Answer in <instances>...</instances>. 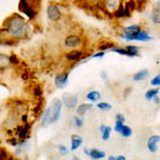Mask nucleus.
I'll list each match as a JSON object with an SVG mask.
<instances>
[{
  "label": "nucleus",
  "mask_w": 160,
  "mask_h": 160,
  "mask_svg": "<svg viewBox=\"0 0 160 160\" xmlns=\"http://www.w3.org/2000/svg\"><path fill=\"white\" fill-rule=\"evenodd\" d=\"M111 51H113V52H117L118 55H122V56H128V57H138L139 55H137V53H133V52H130V51H128L126 48H121V47H112L110 49Z\"/></svg>",
  "instance_id": "obj_13"
},
{
  "label": "nucleus",
  "mask_w": 160,
  "mask_h": 160,
  "mask_svg": "<svg viewBox=\"0 0 160 160\" xmlns=\"http://www.w3.org/2000/svg\"><path fill=\"white\" fill-rule=\"evenodd\" d=\"M62 105H63V102L60 99H52L50 106L46 109V111L42 115V121H41L42 126L50 125V124H53L59 120L62 111Z\"/></svg>",
  "instance_id": "obj_2"
},
{
  "label": "nucleus",
  "mask_w": 160,
  "mask_h": 160,
  "mask_svg": "<svg viewBox=\"0 0 160 160\" xmlns=\"http://www.w3.org/2000/svg\"><path fill=\"white\" fill-rule=\"evenodd\" d=\"M62 102L68 109H74L78 104V97H77V95L71 94V93H65L62 97Z\"/></svg>",
  "instance_id": "obj_5"
},
{
  "label": "nucleus",
  "mask_w": 160,
  "mask_h": 160,
  "mask_svg": "<svg viewBox=\"0 0 160 160\" xmlns=\"http://www.w3.org/2000/svg\"><path fill=\"white\" fill-rule=\"evenodd\" d=\"M152 100H153V102H155V104H157V105L160 104V98H159V96H158V95H156V96H155L154 98L152 99Z\"/></svg>",
  "instance_id": "obj_38"
},
{
  "label": "nucleus",
  "mask_w": 160,
  "mask_h": 160,
  "mask_svg": "<svg viewBox=\"0 0 160 160\" xmlns=\"http://www.w3.org/2000/svg\"><path fill=\"white\" fill-rule=\"evenodd\" d=\"M105 56V51L102 50V51H98V52L94 53V55H92L91 58L92 59H95V58H102V57Z\"/></svg>",
  "instance_id": "obj_34"
},
{
  "label": "nucleus",
  "mask_w": 160,
  "mask_h": 160,
  "mask_svg": "<svg viewBox=\"0 0 160 160\" xmlns=\"http://www.w3.org/2000/svg\"><path fill=\"white\" fill-rule=\"evenodd\" d=\"M148 75H149V72H148V69H142V71H139L138 73H136L135 75H133V80L135 81H142V80H144V79H146L148 77Z\"/></svg>",
  "instance_id": "obj_15"
},
{
  "label": "nucleus",
  "mask_w": 160,
  "mask_h": 160,
  "mask_svg": "<svg viewBox=\"0 0 160 160\" xmlns=\"http://www.w3.org/2000/svg\"><path fill=\"white\" fill-rule=\"evenodd\" d=\"M11 64V62H10V58L9 57H7L6 55H1L0 53V69H4L6 68Z\"/></svg>",
  "instance_id": "obj_22"
},
{
  "label": "nucleus",
  "mask_w": 160,
  "mask_h": 160,
  "mask_svg": "<svg viewBox=\"0 0 160 160\" xmlns=\"http://www.w3.org/2000/svg\"><path fill=\"white\" fill-rule=\"evenodd\" d=\"M74 121H75V125H76L78 128H80V127H82V126H83V120H82L81 118H79V115L75 117Z\"/></svg>",
  "instance_id": "obj_31"
},
{
  "label": "nucleus",
  "mask_w": 160,
  "mask_h": 160,
  "mask_svg": "<svg viewBox=\"0 0 160 160\" xmlns=\"http://www.w3.org/2000/svg\"><path fill=\"white\" fill-rule=\"evenodd\" d=\"M141 30V27L139 25H131V26H128V27H125L123 29V33H126V34H136L137 32Z\"/></svg>",
  "instance_id": "obj_19"
},
{
  "label": "nucleus",
  "mask_w": 160,
  "mask_h": 160,
  "mask_svg": "<svg viewBox=\"0 0 160 160\" xmlns=\"http://www.w3.org/2000/svg\"><path fill=\"white\" fill-rule=\"evenodd\" d=\"M42 87L41 86H38V87H35V88H33V95H34L37 98H41L42 97Z\"/></svg>",
  "instance_id": "obj_29"
},
{
  "label": "nucleus",
  "mask_w": 160,
  "mask_h": 160,
  "mask_svg": "<svg viewBox=\"0 0 160 160\" xmlns=\"http://www.w3.org/2000/svg\"><path fill=\"white\" fill-rule=\"evenodd\" d=\"M137 3V8L138 9H141L142 7H144V4L146 3V0H135Z\"/></svg>",
  "instance_id": "obj_35"
},
{
  "label": "nucleus",
  "mask_w": 160,
  "mask_h": 160,
  "mask_svg": "<svg viewBox=\"0 0 160 160\" xmlns=\"http://www.w3.org/2000/svg\"><path fill=\"white\" fill-rule=\"evenodd\" d=\"M160 90L159 89H151L145 93V98L148 100H152L156 95H158Z\"/></svg>",
  "instance_id": "obj_25"
},
{
  "label": "nucleus",
  "mask_w": 160,
  "mask_h": 160,
  "mask_svg": "<svg viewBox=\"0 0 160 160\" xmlns=\"http://www.w3.org/2000/svg\"><path fill=\"white\" fill-rule=\"evenodd\" d=\"M130 92H131V88H127V91H126V90L124 91V97L126 98V97L128 96V94H129Z\"/></svg>",
  "instance_id": "obj_39"
},
{
  "label": "nucleus",
  "mask_w": 160,
  "mask_h": 160,
  "mask_svg": "<svg viewBox=\"0 0 160 160\" xmlns=\"http://www.w3.org/2000/svg\"><path fill=\"white\" fill-rule=\"evenodd\" d=\"M152 20L155 24H160V10L157 9L156 7L154 8L153 12H152Z\"/></svg>",
  "instance_id": "obj_24"
},
{
  "label": "nucleus",
  "mask_w": 160,
  "mask_h": 160,
  "mask_svg": "<svg viewBox=\"0 0 160 160\" xmlns=\"http://www.w3.org/2000/svg\"><path fill=\"white\" fill-rule=\"evenodd\" d=\"M111 127L109 126H106V125H100L99 127V131L102 133V138L104 141H107L108 139L110 138V135H111Z\"/></svg>",
  "instance_id": "obj_17"
},
{
  "label": "nucleus",
  "mask_w": 160,
  "mask_h": 160,
  "mask_svg": "<svg viewBox=\"0 0 160 160\" xmlns=\"http://www.w3.org/2000/svg\"><path fill=\"white\" fill-rule=\"evenodd\" d=\"M120 37L124 38L126 41H139V42H149L152 40V37H149V34L146 31L140 30L139 32H137L136 34H126V33H121Z\"/></svg>",
  "instance_id": "obj_3"
},
{
  "label": "nucleus",
  "mask_w": 160,
  "mask_h": 160,
  "mask_svg": "<svg viewBox=\"0 0 160 160\" xmlns=\"http://www.w3.org/2000/svg\"><path fill=\"white\" fill-rule=\"evenodd\" d=\"M83 152H84V154L87 155V156H89V153H90V149H88V148H84L83 149Z\"/></svg>",
  "instance_id": "obj_41"
},
{
  "label": "nucleus",
  "mask_w": 160,
  "mask_h": 160,
  "mask_svg": "<svg viewBox=\"0 0 160 160\" xmlns=\"http://www.w3.org/2000/svg\"><path fill=\"white\" fill-rule=\"evenodd\" d=\"M27 26L22 16L18 14H13L4 22V29L8 34L13 38H19L25 34Z\"/></svg>",
  "instance_id": "obj_1"
},
{
  "label": "nucleus",
  "mask_w": 160,
  "mask_h": 160,
  "mask_svg": "<svg viewBox=\"0 0 160 160\" xmlns=\"http://www.w3.org/2000/svg\"><path fill=\"white\" fill-rule=\"evenodd\" d=\"M160 142V137L155 135V136H152L148 138V151L151 153H156L157 149H158V143Z\"/></svg>",
  "instance_id": "obj_8"
},
{
  "label": "nucleus",
  "mask_w": 160,
  "mask_h": 160,
  "mask_svg": "<svg viewBox=\"0 0 160 160\" xmlns=\"http://www.w3.org/2000/svg\"><path fill=\"white\" fill-rule=\"evenodd\" d=\"M126 49H127L128 51H130V52H133V53H137V55H139L138 51H139V47L138 46H133V45H128L126 46Z\"/></svg>",
  "instance_id": "obj_32"
},
{
  "label": "nucleus",
  "mask_w": 160,
  "mask_h": 160,
  "mask_svg": "<svg viewBox=\"0 0 160 160\" xmlns=\"http://www.w3.org/2000/svg\"><path fill=\"white\" fill-rule=\"evenodd\" d=\"M82 55H83V52H82L81 50H72L69 51V52L66 55V59H68V61L71 62H77V61H80L82 58Z\"/></svg>",
  "instance_id": "obj_11"
},
{
  "label": "nucleus",
  "mask_w": 160,
  "mask_h": 160,
  "mask_svg": "<svg viewBox=\"0 0 160 160\" xmlns=\"http://www.w3.org/2000/svg\"><path fill=\"white\" fill-rule=\"evenodd\" d=\"M100 97H102V95H100V93L97 92V91H92V92L88 93V95H87V99L90 100V102H92L99 100Z\"/></svg>",
  "instance_id": "obj_20"
},
{
  "label": "nucleus",
  "mask_w": 160,
  "mask_h": 160,
  "mask_svg": "<svg viewBox=\"0 0 160 160\" xmlns=\"http://www.w3.org/2000/svg\"><path fill=\"white\" fill-rule=\"evenodd\" d=\"M29 129H30V124L26 123L24 125V127L20 128V130H17V131H18V137H19V138L22 139V140L27 138V135L29 133Z\"/></svg>",
  "instance_id": "obj_21"
},
{
  "label": "nucleus",
  "mask_w": 160,
  "mask_h": 160,
  "mask_svg": "<svg viewBox=\"0 0 160 160\" xmlns=\"http://www.w3.org/2000/svg\"><path fill=\"white\" fill-rule=\"evenodd\" d=\"M106 156V153L105 152H102V151H98V149H90V153H89V157L92 159H102L105 158Z\"/></svg>",
  "instance_id": "obj_18"
},
{
  "label": "nucleus",
  "mask_w": 160,
  "mask_h": 160,
  "mask_svg": "<svg viewBox=\"0 0 160 160\" xmlns=\"http://www.w3.org/2000/svg\"><path fill=\"white\" fill-rule=\"evenodd\" d=\"M82 143H83V139L81 138V137L77 136V135H74L72 137V148L71 149L72 151H76L77 148H79L80 146L82 145Z\"/></svg>",
  "instance_id": "obj_12"
},
{
  "label": "nucleus",
  "mask_w": 160,
  "mask_h": 160,
  "mask_svg": "<svg viewBox=\"0 0 160 160\" xmlns=\"http://www.w3.org/2000/svg\"><path fill=\"white\" fill-rule=\"evenodd\" d=\"M10 62L11 63H18V60H17V57L13 55L12 57H10Z\"/></svg>",
  "instance_id": "obj_36"
},
{
  "label": "nucleus",
  "mask_w": 160,
  "mask_h": 160,
  "mask_svg": "<svg viewBox=\"0 0 160 160\" xmlns=\"http://www.w3.org/2000/svg\"><path fill=\"white\" fill-rule=\"evenodd\" d=\"M121 3H122L121 0H105L104 1L105 9L109 12H114Z\"/></svg>",
  "instance_id": "obj_10"
},
{
  "label": "nucleus",
  "mask_w": 160,
  "mask_h": 160,
  "mask_svg": "<svg viewBox=\"0 0 160 160\" xmlns=\"http://www.w3.org/2000/svg\"><path fill=\"white\" fill-rule=\"evenodd\" d=\"M112 47H114V44L112 42H108V41H106V42H102L99 44V49L100 50H107V49H111Z\"/></svg>",
  "instance_id": "obj_27"
},
{
  "label": "nucleus",
  "mask_w": 160,
  "mask_h": 160,
  "mask_svg": "<svg viewBox=\"0 0 160 160\" xmlns=\"http://www.w3.org/2000/svg\"><path fill=\"white\" fill-rule=\"evenodd\" d=\"M113 14H114L115 17H118V18H122V17H125V8H124V3L120 4V7L118 8L117 10H115L114 12H113Z\"/></svg>",
  "instance_id": "obj_23"
},
{
  "label": "nucleus",
  "mask_w": 160,
  "mask_h": 160,
  "mask_svg": "<svg viewBox=\"0 0 160 160\" xmlns=\"http://www.w3.org/2000/svg\"><path fill=\"white\" fill-rule=\"evenodd\" d=\"M117 160H126V157L125 156H118Z\"/></svg>",
  "instance_id": "obj_40"
},
{
  "label": "nucleus",
  "mask_w": 160,
  "mask_h": 160,
  "mask_svg": "<svg viewBox=\"0 0 160 160\" xmlns=\"http://www.w3.org/2000/svg\"><path fill=\"white\" fill-rule=\"evenodd\" d=\"M124 122H125V118L123 117L122 114H117L115 115V127H114V130L117 132H121L122 130L123 126H124Z\"/></svg>",
  "instance_id": "obj_14"
},
{
  "label": "nucleus",
  "mask_w": 160,
  "mask_h": 160,
  "mask_svg": "<svg viewBox=\"0 0 160 160\" xmlns=\"http://www.w3.org/2000/svg\"><path fill=\"white\" fill-rule=\"evenodd\" d=\"M120 133L124 137V138H129V137L132 135V129H131L129 126H125V125H124Z\"/></svg>",
  "instance_id": "obj_26"
},
{
  "label": "nucleus",
  "mask_w": 160,
  "mask_h": 160,
  "mask_svg": "<svg viewBox=\"0 0 160 160\" xmlns=\"http://www.w3.org/2000/svg\"><path fill=\"white\" fill-rule=\"evenodd\" d=\"M68 73L59 74L55 79V83L59 89H63L68 84Z\"/></svg>",
  "instance_id": "obj_9"
},
{
  "label": "nucleus",
  "mask_w": 160,
  "mask_h": 160,
  "mask_svg": "<svg viewBox=\"0 0 160 160\" xmlns=\"http://www.w3.org/2000/svg\"><path fill=\"white\" fill-rule=\"evenodd\" d=\"M151 86L160 87V74L157 75L156 77H154V78L151 80Z\"/></svg>",
  "instance_id": "obj_30"
},
{
  "label": "nucleus",
  "mask_w": 160,
  "mask_h": 160,
  "mask_svg": "<svg viewBox=\"0 0 160 160\" xmlns=\"http://www.w3.org/2000/svg\"><path fill=\"white\" fill-rule=\"evenodd\" d=\"M47 16L51 22H57L61 18V11L56 4L50 3L47 8Z\"/></svg>",
  "instance_id": "obj_7"
},
{
  "label": "nucleus",
  "mask_w": 160,
  "mask_h": 160,
  "mask_svg": "<svg viewBox=\"0 0 160 160\" xmlns=\"http://www.w3.org/2000/svg\"><path fill=\"white\" fill-rule=\"evenodd\" d=\"M108 159H109V160H117V157H114V156H109V157H108Z\"/></svg>",
  "instance_id": "obj_42"
},
{
  "label": "nucleus",
  "mask_w": 160,
  "mask_h": 160,
  "mask_svg": "<svg viewBox=\"0 0 160 160\" xmlns=\"http://www.w3.org/2000/svg\"><path fill=\"white\" fill-rule=\"evenodd\" d=\"M58 148H59V151L61 152V154H62V155H68V149L66 148V146H64V145H59V146H58Z\"/></svg>",
  "instance_id": "obj_33"
},
{
  "label": "nucleus",
  "mask_w": 160,
  "mask_h": 160,
  "mask_svg": "<svg viewBox=\"0 0 160 160\" xmlns=\"http://www.w3.org/2000/svg\"><path fill=\"white\" fill-rule=\"evenodd\" d=\"M97 108L102 111H108V110H111V105L108 104V102H98V104L96 105Z\"/></svg>",
  "instance_id": "obj_28"
},
{
  "label": "nucleus",
  "mask_w": 160,
  "mask_h": 160,
  "mask_svg": "<svg viewBox=\"0 0 160 160\" xmlns=\"http://www.w3.org/2000/svg\"><path fill=\"white\" fill-rule=\"evenodd\" d=\"M18 10L22 13H24L25 15H27L30 19H33L37 15V11L30 6L27 0H19Z\"/></svg>",
  "instance_id": "obj_4"
},
{
  "label": "nucleus",
  "mask_w": 160,
  "mask_h": 160,
  "mask_svg": "<svg viewBox=\"0 0 160 160\" xmlns=\"http://www.w3.org/2000/svg\"><path fill=\"white\" fill-rule=\"evenodd\" d=\"M100 78L106 80L107 79V73H106V71H102L100 72Z\"/></svg>",
  "instance_id": "obj_37"
},
{
  "label": "nucleus",
  "mask_w": 160,
  "mask_h": 160,
  "mask_svg": "<svg viewBox=\"0 0 160 160\" xmlns=\"http://www.w3.org/2000/svg\"><path fill=\"white\" fill-rule=\"evenodd\" d=\"M92 108H93L92 104H81V105H79L78 107H77V114H78L79 117H81V115L86 114L88 111H90Z\"/></svg>",
  "instance_id": "obj_16"
},
{
  "label": "nucleus",
  "mask_w": 160,
  "mask_h": 160,
  "mask_svg": "<svg viewBox=\"0 0 160 160\" xmlns=\"http://www.w3.org/2000/svg\"><path fill=\"white\" fill-rule=\"evenodd\" d=\"M81 44H82L81 38H80L79 35H77V34L68 35V37L65 38V41H64V45H65L68 48L79 47V46H81Z\"/></svg>",
  "instance_id": "obj_6"
}]
</instances>
